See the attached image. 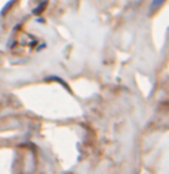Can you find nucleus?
<instances>
[{"instance_id":"1","label":"nucleus","mask_w":169,"mask_h":174,"mask_svg":"<svg viewBox=\"0 0 169 174\" xmlns=\"http://www.w3.org/2000/svg\"><path fill=\"white\" fill-rule=\"evenodd\" d=\"M162 3H163V0H156V2L153 3V9H157L159 5H162Z\"/></svg>"}]
</instances>
